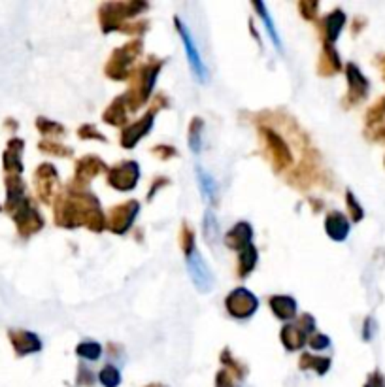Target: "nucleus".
<instances>
[{"label":"nucleus","mask_w":385,"mask_h":387,"mask_svg":"<svg viewBox=\"0 0 385 387\" xmlns=\"http://www.w3.org/2000/svg\"><path fill=\"white\" fill-rule=\"evenodd\" d=\"M225 306H227V312L236 319H248L257 312V306H259V300L251 291L244 288L234 289L233 293L228 295L227 300H225Z\"/></svg>","instance_id":"f257e3e1"},{"label":"nucleus","mask_w":385,"mask_h":387,"mask_svg":"<svg viewBox=\"0 0 385 387\" xmlns=\"http://www.w3.org/2000/svg\"><path fill=\"white\" fill-rule=\"evenodd\" d=\"M187 269H189V276H191L192 283L197 285L199 291H202V293L212 291V288H214V276H212L210 269L206 266L202 255L197 252V247H192L191 252H187Z\"/></svg>","instance_id":"f03ea898"},{"label":"nucleus","mask_w":385,"mask_h":387,"mask_svg":"<svg viewBox=\"0 0 385 387\" xmlns=\"http://www.w3.org/2000/svg\"><path fill=\"white\" fill-rule=\"evenodd\" d=\"M174 23H176V29H178V32H180L181 40H183V47H185V53H187V61H189V66H191L192 74L197 76V80H199V82H206V74H208V70H206V65L202 63V59H200V53H199V49H197V46H195V40H192L191 32H189V29H187L185 25L181 23V19L176 18Z\"/></svg>","instance_id":"7ed1b4c3"},{"label":"nucleus","mask_w":385,"mask_h":387,"mask_svg":"<svg viewBox=\"0 0 385 387\" xmlns=\"http://www.w3.org/2000/svg\"><path fill=\"white\" fill-rule=\"evenodd\" d=\"M346 76H348V85H350V91H348V104H359L362 100L367 99L368 89H370V82H368L365 74L359 70V66L350 63L346 66Z\"/></svg>","instance_id":"20e7f679"},{"label":"nucleus","mask_w":385,"mask_h":387,"mask_svg":"<svg viewBox=\"0 0 385 387\" xmlns=\"http://www.w3.org/2000/svg\"><path fill=\"white\" fill-rule=\"evenodd\" d=\"M138 51H140V42H136V44H127V47H123V49L114 53L110 65L106 68V72L110 74V78H114V80H121V78H125L130 61L135 59L136 55H138Z\"/></svg>","instance_id":"39448f33"},{"label":"nucleus","mask_w":385,"mask_h":387,"mask_svg":"<svg viewBox=\"0 0 385 387\" xmlns=\"http://www.w3.org/2000/svg\"><path fill=\"white\" fill-rule=\"evenodd\" d=\"M138 178H140L138 164L128 161V163L121 164L117 168H111L108 180H110L111 188L119 189V191H130L138 182Z\"/></svg>","instance_id":"423d86ee"},{"label":"nucleus","mask_w":385,"mask_h":387,"mask_svg":"<svg viewBox=\"0 0 385 387\" xmlns=\"http://www.w3.org/2000/svg\"><path fill=\"white\" fill-rule=\"evenodd\" d=\"M138 208H140V206H138L136 200H128L125 204L114 208L110 217L111 231H114V233H119V235L127 233V231L130 229L133 221H135L136 214H138Z\"/></svg>","instance_id":"0eeeda50"},{"label":"nucleus","mask_w":385,"mask_h":387,"mask_svg":"<svg viewBox=\"0 0 385 387\" xmlns=\"http://www.w3.org/2000/svg\"><path fill=\"white\" fill-rule=\"evenodd\" d=\"M152 125H153V113H146L140 121H136V123H133L130 127H127V129L123 130V136H121L123 147H135L136 144L144 138V135L149 133Z\"/></svg>","instance_id":"6e6552de"},{"label":"nucleus","mask_w":385,"mask_h":387,"mask_svg":"<svg viewBox=\"0 0 385 387\" xmlns=\"http://www.w3.org/2000/svg\"><path fill=\"white\" fill-rule=\"evenodd\" d=\"M10 340L19 355H29V353L40 352L42 342L35 333L29 331H10Z\"/></svg>","instance_id":"1a4fd4ad"},{"label":"nucleus","mask_w":385,"mask_h":387,"mask_svg":"<svg viewBox=\"0 0 385 387\" xmlns=\"http://www.w3.org/2000/svg\"><path fill=\"white\" fill-rule=\"evenodd\" d=\"M264 135V140H267V144H269L270 152H272V159H274V163L278 164V166H287V164L291 163V152H289V147H287V144L283 142V138H280V136L276 135V133H272V130H263Z\"/></svg>","instance_id":"9d476101"},{"label":"nucleus","mask_w":385,"mask_h":387,"mask_svg":"<svg viewBox=\"0 0 385 387\" xmlns=\"http://www.w3.org/2000/svg\"><path fill=\"white\" fill-rule=\"evenodd\" d=\"M325 231H327V235L334 242H344L348 238V235H350V221L346 219L344 214L333 211L325 219Z\"/></svg>","instance_id":"9b49d317"},{"label":"nucleus","mask_w":385,"mask_h":387,"mask_svg":"<svg viewBox=\"0 0 385 387\" xmlns=\"http://www.w3.org/2000/svg\"><path fill=\"white\" fill-rule=\"evenodd\" d=\"M251 238H253V231L250 223H236L225 236V244L234 250H244L251 244Z\"/></svg>","instance_id":"f8f14e48"},{"label":"nucleus","mask_w":385,"mask_h":387,"mask_svg":"<svg viewBox=\"0 0 385 387\" xmlns=\"http://www.w3.org/2000/svg\"><path fill=\"white\" fill-rule=\"evenodd\" d=\"M270 308L280 319H293L297 316V302L293 297H287V295H274L270 299Z\"/></svg>","instance_id":"ddd939ff"},{"label":"nucleus","mask_w":385,"mask_h":387,"mask_svg":"<svg viewBox=\"0 0 385 387\" xmlns=\"http://www.w3.org/2000/svg\"><path fill=\"white\" fill-rule=\"evenodd\" d=\"M281 342L286 344V348L289 352H295V350H300L306 342V333L302 331L300 325H295V323H289L287 327L281 328Z\"/></svg>","instance_id":"4468645a"},{"label":"nucleus","mask_w":385,"mask_h":387,"mask_svg":"<svg viewBox=\"0 0 385 387\" xmlns=\"http://www.w3.org/2000/svg\"><path fill=\"white\" fill-rule=\"evenodd\" d=\"M346 13L342 10H334L333 13H329L325 19V36H327V46H333L334 42L338 40L340 32L344 29Z\"/></svg>","instance_id":"2eb2a0df"},{"label":"nucleus","mask_w":385,"mask_h":387,"mask_svg":"<svg viewBox=\"0 0 385 387\" xmlns=\"http://www.w3.org/2000/svg\"><path fill=\"white\" fill-rule=\"evenodd\" d=\"M197 180H199V188H200V193H202V199H204L206 202H214L217 193L214 178H212L210 174L202 168V166H197Z\"/></svg>","instance_id":"dca6fc26"},{"label":"nucleus","mask_w":385,"mask_h":387,"mask_svg":"<svg viewBox=\"0 0 385 387\" xmlns=\"http://www.w3.org/2000/svg\"><path fill=\"white\" fill-rule=\"evenodd\" d=\"M102 168H104V163H100L99 159H82L80 164H78V180H85L87 182L89 178L97 176Z\"/></svg>","instance_id":"f3484780"},{"label":"nucleus","mask_w":385,"mask_h":387,"mask_svg":"<svg viewBox=\"0 0 385 387\" xmlns=\"http://www.w3.org/2000/svg\"><path fill=\"white\" fill-rule=\"evenodd\" d=\"M257 264V250L253 246H245L244 250H240V257H238V266H240V276L245 278L250 274L251 270L255 269Z\"/></svg>","instance_id":"a211bd4d"},{"label":"nucleus","mask_w":385,"mask_h":387,"mask_svg":"<svg viewBox=\"0 0 385 387\" xmlns=\"http://www.w3.org/2000/svg\"><path fill=\"white\" fill-rule=\"evenodd\" d=\"M255 8L259 10V13H261V19H263L264 27H267V32H269L270 38H272V42H274L276 49H278V51H281L280 36H278V32H276L274 21H272V18H270L269 10H267V8H264V4H261V2H255Z\"/></svg>","instance_id":"6ab92c4d"},{"label":"nucleus","mask_w":385,"mask_h":387,"mask_svg":"<svg viewBox=\"0 0 385 387\" xmlns=\"http://www.w3.org/2000/svg\"><path fill=\"white\" fill-rule=\"evenodd\" d=\"M202 127H204L202 119H199V118L192 119L191 127H189V149H191L192 153L200 152V146H202V136H200V133H202Z\"/></svg>","instance_id":"aec40b11"},{"label":"nucleus","mask_w":385,"mask_h":387,"mask_svg":"<svg viewBox=\"0 0 385 387\" xmlns=\"http://www.w3.org/2000/svg\"><path fill=\"white\" fill-rule=\"evenodd\" d=\"M76 352L82 359H87V361H97V359L102 355V346H100L99 342L87 340V342H82V344L76 348Z\"/></svg>","instance_id":"412c9836"},{"label":"nucleus","mask_w":385,"mask_h":387,"mask_svg":"<svg viewBox=\"0 0 385 387\" xmlns=\"http://www.w3.org/2000/svg\"><path fill=\"white\" fill-rule=\"evenodd\" d=\"M99 380L104 387H117L121 383V374H119V370L114 364H106L104 369L100 370Z\"/></svg>","instance_id":"4be33fe9"},{"label":"nucleus","mask_w":385,"mask_h":387,"mask_svg":"<svg viewBox=\"0 0 385 387\" xmlns=\"http://www.w3.org/2000/svg\"><path fill=\"white\" fill-rule=\"evenodd\" d=\"M204 236L210 244H216L217 236H219V227H217V219L214 211L208 210L204 216Z\"/></svg>","instance_id":"5701e85b"},{"label":"nucleus","mask_w":385,"mask_h":387,"mask_svg":"<svg viewBox=\"0 0 385 387\" xmlns=\"http://www.w3.org/2000/svg\"><path fill=\"white\" fill-rule=\"evenodd\" d=\"M302 369H315L317 374H325L329 369H331V361L329 359H317V357H310V355H302Z\"/></svg>","instance_id":"b1692460"},{"label":"nucleus","mask_w":385,"mask_h":387,"mask_svg":"<svg viewBox=\"0 0 385 387\" xmlns=\"http://www.w3.org/2000/svg\"><path fill=\"white\" fill-rule=\"evenodd\" d=\"M123 100L125 99L116 100V102L111 104L110 110L106 112L104 119L108 121V123L117 125V123H123V121H125V108H123Z\"/></svg>","instance_id":"393cba45"},{"label":"nucleus","mask_w":385,"mask_h":387,"mask_svg":"<svg viewBox=\"0 0 385 387\" xmlns=\"http://www.w3.org/2000/svg\"><path fill=\"white\" fill-rule=\"evenodd\" d=\"M384 118H385V97L384 99H379L378 102L368 110L367 121L368 125H376L379 123V121H384Z\"/></svg>","instance_id":"a878e982"},{"label":"nucleus","mask_w":385,"mask_h":387,"mask_svg":"<svg viewBox=\"0 0 385 387\" xmlns=\"http://www.w3.org/2000/svg\"><path fill=\"white\" fill-rule=\"evenodd\" d=\"M346 202H348V210H350L351 214V219H353L355 223H359L362 217H365V211H362V206L357 202L355 195L351 193V191L346 193Z\"/></svg>","instance_id":"bb28decb"},{"label":"nucleus","mask_w":385,"mask_h":387,"mask_svg":"<svg viewBox=\"0 0 385 387\" xmlns=\"http://www.w3.org/2000/svg\"><path fill=\"white\" fill-rule=\"evenodd\" d=\"M310 346L314 348V350H327L331 346V340L325 335H314L310 338Z\"/></svg>","instance_id":"cd10ccee"},{"label":"nucleus","mask_w":385,"mask_h":387,"mask_svg":"<svg viewBox=\"0 0 385 387\" xmlns=\"http://www.w3.org/2000/svg\"><path fill=\"white\" fill-rule=\"evenodd\" d=\"M365 387H385V376L379 370H374L372 374L368 376Z\"/></svg>","instance_id":"c85d7f7f"},{"label":"nucleus","mask_w":385,"mask_h":387,"mask_svg":"<svg viewBox=\"0 0 385 387\" xmlns=\"http://www.w3.org/2000/svg\"><path fill=\"white\" fill-rule=\"evenodd\" d=\"M374 331H376V323H374L372 317H367V321H365V325H362V338H365L367 342L372 340Z\"/></svg>","instance_id":"c756f323"},{"label":"nucleus","mask_w":385,"mask_h":387,"mask_svg":"<svg viewBox=\"0 0 385 387\" xmlns=\"http://www.w3.org/2000/svg\"><path fill=\"white\" fill-rule=\"evenodd\" d=\"M217 387H236L233 383V378H228V374L227 372H219V374H217Z\"/></svg>","instance_id":"7c9ffc66"},{"label":"nucleus","mask_w":385,"mask_h":387,"mask_svg":"<svg viewBox=\"0 0 385 387\" xmlns=\"http://www.w3.org/2000/svg\"><path fill=\"white\" fill-rule=\"evenodd\" d=\"M378 66H379V70H381V76H384L385 80V53L378 57Z\"/></svg>","instance_id":"2f4dec72"},{"label":"nucleus","mask_w":385,"mask_h":387,"mask_svg":"<svg viewBox=\"0 0 385 387\" xmlns=\"http://www.w3.org/2000/svg\"><path fill=\"white\" fill-rule=\"evenodd\" d=\"M378 136H379V138H385V127H384V129H381V130H379Z\"/></svg>","instance_id":"473e14b6"},{"label":"nucleus","mask_w":385,"mask_h":387,"mask_svg":"<svg viewBox=\"0 0 385 387\" xmlns=\"http://www.w3.org/2000/svg\"><path fill=\"white\" fill-rule=\"evenodd\" d=\"M147 387H164V386H159V383H153V386H147Z\"/></svg>","instance_id":"72a5a7b5"}]
</instances>
